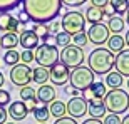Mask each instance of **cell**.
Returning a JSON list of instances; mask_svg holds the SVG:
<instances>
[{"mask_svg":"<svg viewBox=\"0 0 129 124\" xmlns=\"http://www.w3.org/2000/svg\"><path fill=\"white\" fill-rule=\"evenodd\" d=\"M24 12L34 24H49L59 17L62 10L60 0H22Z\"/></svg>","mask_w":129,"mask_h":124,"instance_id":"cell-1","label":"cell"},{"mask_svg":"<svg viewBox=\"0 0 129 124\" xmlns=\"http://www.w3.org/2000/svg\"><path fill=\"white\" fill-rule=\"evenodd\" d=\"M116 62V54H112L109 49L96 47L89 54V69L97 76H107Z\"/></svg>","mask_w":129,"mask_h":124,"instance_id":"cell-2","label":"cell"},{"mask_svg":"<svg viewBox=\"0 0 129 124\" xmlns=\"http://www.w3.org/2000/svg\"><path fill=\"white\" fill-rule=\"evenodd\" d=\"M104 106L112 114H122L129 109V94L122 89H111L104 97Z\"/></svg>","mask_w":129,"mask_h":124,"instance_id":"cell-3","label":"cell"},{"mask_svg":"<svg viewBox=\"0 0 129 124\" xmlns=\"http://www.w3.org/2000/svg\"><path fill=\"white\" fill-rule=\"evenodd\" d=\"M94 72L89 69V67H76V69H72L71 71V77H69V82H71V86L76 89V91L79 92H84L87 91L89 87H91V84L96 79H94Z\"/></svg>","mask_w":129,"mask_h":124,"instance_id":"cell-4","label":"cell"},{"mask_svg":"<svg viewBox=\"0 0 129 124\" xmlns=\"http://www.w3.org/2000/svg\"><path fill=\"white\" fill-rule=\"evenodd\" d=\"M34 60L37 62L40 67H52L54 64L59 62V49L55 45H49V44H40L35 50H34Z\"/></svg>","mask_w":129,"mask_h":124,"instance_id":"cell-5","label":"cell"},{"mask_svg":"<svg viewBox=\"0 0 129 124\" xmlns=\"http://www.w3.org/2000/svg\"><path fill=\"white\" fill-rule=\"evenodd\" d=\"M62 30L71 35H76L79 32H84L86 30V19L81 12L77 10H69L62 15Z\"/></svg>","mask_w":129,"mask_h":124,"instance_id":"cell-6","label":"cell"},{"mask_svg":"<svg viewBox=\"0 0 129 124\" xmlns=\"http://www.w3.org/2000/svg\"><path fill=\"white\" fill-rule=\"evenodd\" d=\"M86 55H84V50L81 47H76V45H67L62 49V52H59V62H62L67 69H76V67L82 66Z\"/></svg>","mask_w":129,"mask_h":124,"instance_id":"cell-7","label":"cell"},{"mask_svg":"<svg viewBox=\"0 0 129 124\" xmlns=\"http://www.w3.org/2000/svg\"><path fill=\"white\" fill-rule=\"evenodd\" d=\"M10 81L17 87L29 86V82H32V69L29 67V64H24V62L15 64L10 69Z\"/></svg>","mask_w":129,"mask_h":124,"instance_id":"cell-8","label":"cell"},{"mask_svg":"<svg viewBox=\"0 0 129 124\" xmlns=\"http://www.w3.org/2000/svg\"><path fill=\"white\" fill-rule=\"evenodd\" d=\"M87 37H89V42H92L94 45H102V44H106L109 40L111 32H109V29H107V25L99 22V24H92L91 27H89Z\"/></svg>","mask_w":129,"mask_h":124,"instance_id":"cell-9","label":"cell"},{"mask_svg":"<svg viewBox=\"0 0 129 124\" xmlns=\"http://www.w3.org/2000/svg\"><path fill=\"white\" fill-rule=\"evenodd\" d=\"M71 77V69H67L62 62L54 64L49 69V81H52L54 86H66Z\"/></svg>","mask_w":129,"mask_h":124,"instance_id":"cell-10","label":"cell"},{"mask_svg":"<svg viewBox=\"0 0 129 124\" xmlns=\"http://www.w3.org/2000/svg\"><path fill=\"white\" fill-rule=\"evenodd\" d=\"M66 106H67V112H69L71 117H74V119H81V117H84V116L87 114V101L84 99V97L76 96V97H72Z\"/></svg>","mask_w":129,"mask_h":124,"instance_id":"cell-11","label":"cell"},{"mask_svg":"<svg viewBox=\"0 0 129 124\" xmlns=\"http://www.w3.org/2000/svg\"><path fill=\"white\" fill-rule=\"evenodd\" d=\"M40 39L32 32V30H25L24 34L19 35V44L24 47V50H35L40 45Z\"/></svg>","mask_w":129,"mask_h":124,"instance_id":"cell-12","label":"cell"},{"mask_svg":"<svg viewBox=\"0 0 129 124\" xmlns=\"http://www.w3.org/2000/svg\"><path fill=\"white\" fill-rule=\"evenodd\" d=\"M7 112H9V116L14 121H22V119L27 117L29 109H27V106H25L24 101H14V102L10 104V107H9Z\"/></svg>","mask_w":129,"mask_h":124,"instance_id":"cell-13","label":"cell"},{"mask_svg":"<svg viewBox=\"0 0 129 124\" xmlns=\"http://www.w3.org/2000/svg\"><path fill=\"white\" fill-rule=\"evenodd\" d=\"M116 71L119 72L122 77H129V49H124V50H121L117 55H116Z\"/></svg>","mask_w":129,"mask_h":124,"instance_id":"cell-14","label":"cell"},{"mask_svg":"<svg viewBox=\"0 0 129 124\" xmlns=\"http://www.w3.org/2000/svg\"><path fill=\"white\" fill-rule=\"evenodd\" d=\"M17 25H19L17 17H14L9 12H0V30L4 34L5 32H15Z\"/></svg>","mask_w":129,"mask_h":124,"instance_id":"cell-15","label":"cell"},{"mask_svg":"<svg viewBox=\"0 0 129 124\" xmlns=\"http://www.w3.org/2000/svg\"><path fill=\"white\" fill-rule=\"evenodd\" d=\"M87 99H104L106 94H107V89H106V84L101 81H94L91 84V87L84 91Z\"/></svg>","mask_w":129,"mask_h":124,"instance_id":"cell-16","label":"cell"},{"mask_svg":"<svg viewBox=\"0 0 129 124\" xmlns=\"http://www.w3.org/2000/svg\"><path fill=\"white\" fill-rule=\"evenodd\" d=\"M55 96H57L55 89L52 86H49V84H44V86H40L37 89V101L42 102V104H45V106L49 102H54L55 101Z\"/></svg>","mask_w":129,"mask_h":124,"instance_id":"cell-17","label":"cell"},{"mask_svg":"<svg viewBox=\"0 0 129 124\" xmlns=\"http://www.w3.org/2000/svg\"><path fill=\"white\" fill-rule=\"evenodd\" d=\"M87 111L91 117L94 119H101L106 116V106H104V99H89V104H87Z\"/></svg>","mask_w":129,"mask_h":124,"instance_id":"cell-18","label":"cell"},{"mask_svg":"<svg viewBox=\"0 0 129 124\" xmlns=\"http://www.w3.org/2000/svg\"><path fill=\"white\" fill-rule=\"evenodd\" d=\"M19 45V34L17 32H5L0 39V47H4L5 50L15 49Z\"/></svg>","mask_w":129,"mask_h":124,"instance_id":"cell-19","label":"cell"},{"mask_svg":"<svg viewBox=\"0 0 129 124\" xmlns=\"http://www.w3.org/2000/svg\"><path fill=\"white\" fill-rule=\"evenodd\" d=\"M102 17H104V14H102V9H99V7H94V5L87 7L86 15H84L86 22H89L91 25H92V24H99L101 20H102Z\"/></svg>","mask_w":129,"mask_h":124,"instance_id":"cell-20","label":"cell"},{"mask_svg":"<svg viewBox=\"0 0 129 124\" xmlns=\"http://www.w3.org/2000/svg\"><path fill=\"white\" fill-rule=\"evenodd\" d=\"M107 45H109V50L112 54H119L121 50H124V45H126V40L124 37H121L119 34H112L107 40Z\"/></svg>","mask_w":129,"mask_h":124,"instance_id":"cell-21","label":"cell"},{"mask_svg":"<svg viewBox=\"0 0 129 124\" xmlns=\"http://www.w3.org/2000/svg\"><path fill=\"white\" fill-rule=\"evenodd\" d=\"M32 81L35 82V84L44 86V84L49 81V69L40 67V66L35 67V69H32Z\"/></svg>","mask_w":129,"mask_h":124,"instance_id":"cell-22","label":"cell"},{"mask_svg":"<svg viewBox=\"0 0 129 124\" xmlns=\"http://www.w3.org/2000/svg\"><path fill=\"white\" fill-rule=\"evenodd\" d=\"M49 112H50V116H54L55 119L64 117V116H66V112H67V106L64 104L62 101H54V102H50Z\"/></svg>","mask_w":129,"mask_h":124,"instance_id":"cell-23","label":"cell"},{"mask_svg":"<svg viewBox=\"0 0 129 124\" xmlns=\"http://www.w3.org/2000/svg\"><path fill=\"white\" fill-rule=\"evenodd\" d=\"M106 84L111 87V89H121L122 86V76H121L117 71H111L107 76H106Z\"/></svg>","mask_w":129,"mask_h":124,"instance_id":"cell-24","label":"cell"},{"mask_svg":"<svg viewBox=\"0 0 129 124\" xmlns=\"http://www.w3.org/2000/svg\"><path fill=\"white\" fill-rule=\"evenodd\" d=\"M107 29H109V32H112V34L122 32V29H124V19H122L121 15L111 17L109 22H107Z\"/></svg>","mask_w":129,"mask_h":124,"instance_id":"cell-25","label":"cell"},{"mask_svg":"<svg viewBox=\"0 0 129 124\" xmlns=\"http://www.w3.org/2000/svg\"><path fill=\"white\" fill-rule=\"evenodd\" d=\"M32 114H34V119H35V121H39V122H45V121L49 119L50 112H49L47 106L42 104V106H37V107L32 111Z\"/></svg>","mask_w":129,"mask_h":124,"instance_id":"cell-26","label":"cell"},{"mask_svg":"<svg viewBox=\"0 0 129 124\" xmlns=\"http://www.w3.org/2000/svg\"><path fill=\"white\" fill-rule=\"evenodd\" d=\"M54 40H55V47H60V49H64V47H67V45H71L72 44V35L71 34H67V32H59L55 37H54Z\"/></svg>","mask_w":129,"mask_h":124,"instance_id":"cell-27","label":"cell"},{"mask_svg":"<svg viewBox=\"0 0 129 124\" xmlns=\"http://www.w3.org/2000/svg\"><path fill=\"white\" fill-rule=\"evenodd\" d=\"M109 5L114 9L116 15H122L129 9V0H109Z\"/></svg>","mask_w":129,"mask_h":124,"instance_id":"cell-28","label":"cell"},{"mask_svg":"<svg viewBox=\"0 0 129 124\" xmlns=\"http://www.w3.org/2000/svg\"><path fill=\"white\" fill-rule=\"evenodd\" d=\"M4 62L7 64V66L14 67L15 64H19V62H20V52H17L15 49H10V50H7V52L4 54Z\"/></svg>","mask_w":129,"mask_h":124,"instance_id":"cell-29","label":"cell"},{"mask_svg":"<svg viewBox=\"0 0 129 124\" xmlns=\"http://www.w3.org/2000/svg\"><path fill=\"white\" fill-rule=\"evenodd\" d=\"M30 30H32V32L35 34L42 42H45L47 37L50 35V34H49V29H47V24H34V27Z\"/></svg>","mask_w":129,"mask_h":124,"instance_id":"cell-30","label":"cell"},{"mask_svg":"<svg viewBox=\"0 0 129 124\" xmlns=\"http://www.w3.org/2000/svg\"><path fill=\"white\" fill-rule=\"evenodd\" d=\"M20 99L24 101V102L32 101V99H37V92H35V89H34V87L24 86V87H20Z\"/></svg>","mask_w":129,"mask_h":124,"instance_id":"cell-31","label":"cell"},{"mask_svg":"<svg viewBox=\"0 0 129 124\" xmlns=\"http://www.w3.org/2000/svg\"><path fill=\"white\" fill-rule=\"evenodd\" d=\"M87 42H89V37H87V32L84 30V32H79L76 34V35H72V45H76V47H84V45H87Z\"/></svg>","mask_w":129,"mask_h":124,"instance_id":"cell-32","label":"cell"},{"mask_svg":"<svg viewBox=\"0 0 129 124\" xmlns=\"http://www.w3.org/2000/svg\"><path fill=\"white\" fill-rule=\"evenodd\" d=\"M22 4V0H0V12H10L17 9Z\"/></svg>","mask_w":129,"mask_h":124,"instance_id":"cell-33","label":"cell"},{"mask_svg":"<svg viewBox=\"0 0 129 124\" xmlns=\"http://www.w3.org/2000/svg\"><path fill=\"white\" fill-rule=\"evenodd\" d=\"M47 29H49V34H50V35H57L59 32H62V22L55 19V20H52V22H49Z\"/></svg>","mask_w":129,"mask_h":124,"instance_id":"cell-34","label":"cell"},{"mask_svg":"<svg viewBox=\"0 0 129 124\" xmlns=\"http://www.w3.org/2000/svg\"><path fill=\"white\" fill-rule=\"evenodd\" d=\"M102 124H121V117H119V114H107L104 117V121H102Z\"/></svg>","mask_w":129,"mask_h":124,"instance_id":"cell-35","label":"cell"},{"mask_svg":"<svg viewBox=\"0 0 129 124\" xmlns=\"http://www.w3.org/2000/svg\"><path fill=\"white\" fill-rule=\"evenodd\" d=\"M20 60L24 62V64H30L34 60V50H24V52L20 54Z\"/></svg>","mask_w":129,"mask_h":124,"instance_id":"cell-36","label":"cell"},{"mask_svg":"<svg viewBox=\"0 0 129 124\" xmlns=\"http://www.w3.org/2000/svg\"><path fill=\"white\" fill-rule=\"evenodd\" d=\"M10 102V92L9 91H4V89H0V106L5 107V106Z\"/></svg>","mask_w":129,"mask_h":124,"instance_id":"cell-37","label":"cell"},{"mask_svg":"<svg viewBox=\"0 0 129 124\" xmlns=\"http://www.w3.org/2000/svg\"><path fill=\"white\" fill-rule=\"evenodd\" d=\"M62 5H67V7H81L87 2V0H60Z\"/></svg>","mask_w":129,"mask_h":124,"instance_id":"cell-38","label":"cell"},{"mask_svg":"<svg viewBox=\"0 0 129 124\" xmlns=\"http://www.w3.org/2000/svg\"><path fill=\"white\" fill-rule=\"evenodd\" d=\"M54 124H79L74 117H67V116H64V117H59V119L54 121Z\"/></svg>","mask_w":129,"mask_h":124,"instance_id":"cell-39","label":"cell"},{"mask_svg":"<svg viewBox=\"0 0 129 124\" xmlns=\"http://www.w3.org/2000/svg\"><path fill=\"white\" fill-rule=\"evenodd\" d=\"M17 20H19V24H24V25H27V24L30 22L29 15L25 14L24 10H22V12H19V15H17Z\"/></svg>","mask_w":129,"mask_h":124,"instance_id":"cell-40","label":"cell"},{"mask_svg":"<svg viewBox=\"0 0 129 124\" xmlns=\"http://www.w3.org/2000/svg\"><path fill=\"white\" fill-rule=\"evenodd\" d=\"M102 14H104V17H109V19H111V17H114V15H116V12H114V9L107 4L104 9H102Z\"/></svg>","mask_w":129,"mask_h":124,"instance_id":"cell-41","label":"cell"},{"mask_svg":"<svg viewBox=\"0 0 129 124\" xmlns=\"http://www.w3.org/2000/svg\"><path fill=\"white\" fill-rule=\"evenodd\" d=\"M91 4L94 7H99V9H104L106 5L109 4V0H91Z\"/></svg>","mask_w":129,"mask_h":124,"instance_id":"cell-42","label":"cell"},{"mask_svg":"<svg viewBox=\"0 0 129 124\" xmlns=\"http://www.w3.org/2000/svg\"><path fill=\"white\" fill-rule=\"evenodd\" d=\"M7 116H9L7 109L0 106V124H5V122H7Z\"/></svg>","mask_w":129,"mask_h":124,"instance_id":"cell-43","label":"cell"},{"mask_svg":"<svg viewBox=\"0 0 129 124\" xmlns=\"http://www.w3.org/2000/svg\"><path fill=\"white\" fill-rule=\"evenodd\" d=\"M64 92L66 94H69V96H74V94H79V91H76L72 86H66V89H64Z\"/></svg>","mask_w":129,"mask_h":124,"instance_id":"cell-44","label":"cell"},{"mask_svg":"<svg viewBox=\"0 0 129 124\" xmlns=\"http://www.w3.org/2000/svg\"><path fill=\"white\" fill-rule=\"evenodd\" d=\"M82 124H102V121H101V119H94V117H91V119L84 121Z\"/></svg>","mask_w":129,"mask_h":124,"instance_id":"cell-45","label":"cell"},{"mask_svg":"<svg viewBox=\"0 0 129 124\" xmlns=\"http://www.w3.org/2000/svg\"><path fill=\"white\" fill-rule=\"evenodd\" d=\"M121 124H129V114L126 116L124 119H121Z\"/></svg>","mask_w":129,"mask_h":124,"instance_id":"cell-46","label":"cell"},{"mask_svg":"<svg viewBox=\"0 0 129 124\" xmlns=\"http://www.w3.org/2000/svg\"><path fill=\"white\" fill-rule=\"evenodd\" d=\"M4 82H5V79H4V74L0 72V89H2V86H4Z\"/></svg>","mask_w":129,"mask_h":124,"instance_id":"cell-47","label":"cell"},{"mask_svg":"<svg viewBox=\"0 0 129 124\" xmlns=\"http://www.w3.org/2000/svg\"><path fill=\"white\" fill-rule=\"evenodd\" d=\"M124 40H126V44L129 45V30H127V34H126V37H124Z\"/></svg>","mask_w":129,"mask_h":124,"instance_id":"cell-48","label":"cell"},{"mask_svg":"<svg viewBox=\"0 0 129 124\" xmlns=\"http://www.w3.org/2000/svg\"><path fill=\"white\" fill-rule=\"evenodd\" d=\"M126 22L129 24V9H127V12H126Z\"/></svg>","mask_w":129,"mask_h":124,"instance_id":"cell-49","label":"cell"},{"mask_svg":"<svg viewBox=\"0 0 129 124\" xmlns=\"http://www.w3.org/2000/svg\"><path fill=\"white\" fill-rule=\"evenodd\" d=\"M5 124H15V122H14V121H9V122H5Z\"/></svg>","mask_w":129,"mask_h":124,"instance_id":"cell-50","label":"cell"},{"mask_svg":"<svg viewBox=\"0 0 129 124\" xmlns=\"http://www.w3.org/2000/svg\"><path fill=\"white\" fill-rule=\"evenodd\" d=\"M127 87H129V77H127Z\"/></svg>","mask_w":129,"mask_h":124,"instance_id":"cell-51","label":"cell"},{"mask_svg":"<svg viewBox=\"0 0 129 124\" xmlns=\"http://www.w3.org/2000/svg\"><path fill=\"white\" fill-rule=\"evenodd\" d=\"M39 124H45V122H39Z\"/></svg>","mask_w":129,"mask_h":124,"instance_id":"cell-52","label":"cell"}]
</instances>
